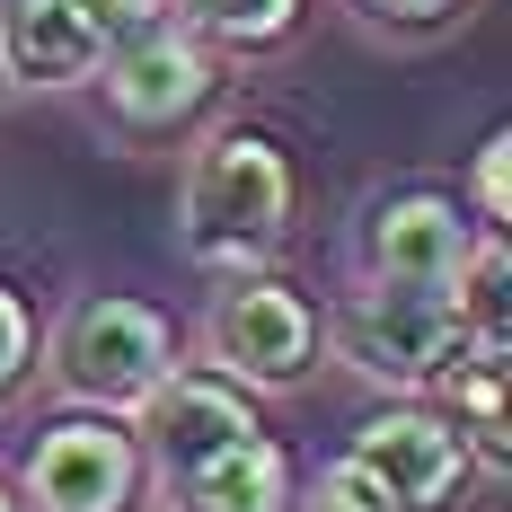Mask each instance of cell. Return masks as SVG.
Returning a JSON list of instances; mask_svg holds the SVG:
<instances>
[{
  "label": "cell",
  "instance_id": "30bf717a",
  "mask_svg": "<svg viewBox=\"0 0 512 512\" xmlns=\"http://www.w3.org/2000/svg\"><path fill=\"white\" fill-rule=\"evenodd\" d=\"M106 53L71 0H0V89H80Z\"/></svg>",
  "mask_w": 512,
  "mask_h": 512
},
{
  "label": "cell",
  "instance_id": "ba28073f",
  "mask_svg": "<svg viewBox=\"0 0 512 512\" xmlns=\"http://www.w3.org/2000/svg\"><path fill=\"white\" fill-rule=\"evenodd\" d=\"M345 460H362L407 512H442V504H460V495H468V477H477V442H468L460 415L415 407V398H407V407L362 415L354 442H345Z\"/></svg>",
  "mask_w": 512,
  "mask_h": 512
},
{
  "label": "cell",
  "instance_id": "52a82bcc",
  "mask_svg": "<svg viewBox=\"0 0 512 512\" xmlns=\"http://www.w3.org/2000/svg\"><path fill=\"white\" fill-rule=\"evenodd\" d=\"M142 451L124 415H62L18 468V512H133Z\"/></svg>",
  "mask_w": 512,
  "mask_h": 512
},
{
  "label": "cell",
  "instance_id": "9a60e30c",
  "mask_svg": "<svg viewBox=\"0 0 512 512\" xmlns=\"http://www.w3.org/2000/svg\"><path fill=\"white\" fill-rule=\"evenodd\" d=\"M80 9V27L98 36V53H124L133 36H151L159 18H168V0H71Z\"/></svg>",
  "mask_w": 512,
  "mask_h": 512
},
{
  "label": "cell",
  "instance_id": "4fadbf2b",
  "mask_svg": "<svg viewBox=\"0 0 512 512\" xmlns=\"http://www.w3.org/2000/svg\"><path fill=\"white\" fill-rule=\"evenodd\" d=\"M168 18L221 53H274L301 27V0H168Z\"/></svg>",
  "mask_w": 512,
  "mask_h": 512
},
{
  "label": "cell",
  "instance_id": "d6986e66",
  "mask_svg": "<svg viewBox=\"0 0 512 512\" xmlns=\"http://www.w3.org/2000/svg\"><path fill=\"white\" fill-rule=\"evenodd\" d=\"M0 512H18V495H9V486H0Z\"/></svg>",
  "mask_w": 512,
  "mask_h": 512
},
{
  "label": "cell",
  "instance_id": "e0dca14e",
  "mask_svg": "<svg viewBox=\"0 0 512 512\" xmlns=\"http://www.w3.org/2000/svg\"><path fill=\"white\" fill-rule=\"evenodd\" d=\"M504 212H512V142L486 133V151H477V221L504 230Z\"/></svg>",
  "mask_w": 512,
  "mask_h": 512
},
{
  "label": "cell",
  "instance_id": "ffe728a7",
  "mask_svg": "<svg viewBox=\"0 0 512 512\" xmlns=\"http://www.w3.org/2000/svg\"><path fill=\"white\" fill-rule=\"evenodd\" d=\"M0 98H9V89H0Z\"/></svg>",
  "mask_w": 512,
  "mask_h": 512
},
{
  "label": "cell",
  "instance_id": "9c48e42d",
  "mask_svg": "<svg viewBox=\"0 0 512 512\" xmlns=\"http://www.w3.org/2000/svg\"><path fill=\"white\" fill-rule=\"evenodd\" d=\"M468 265H477V221L451 195H389L362 221V283H398V292H451L460 301Z\"/></svg>",
  "mask_w": 512,
  "mask_h": 512
},
{
  "label": "cell",
  "instance_id": "7a4b0ae2",
  "mask_svg": "<svg viewBox=\"0 0 512 512\" xmlns=\"http://www.w3.org/2000/svg\"><path fill=\"white\" fill-rule=\"evenodd\" d=\"M45 362H53V389L80 415H133L177 371V336L133 292H80L62 309V327H53Z\"/></svg>",
  "mask_w": 512,
  "mask_h": 512
},
{
  "label": "cell",
  "instance_id": "3957f363",
  "mask_svg": "<svg viewBox=\"0 0 512 512\" xmlns=\"http://www.w3.org/2000/svg\"><path fill=\"white\" fill-rule=\"evenodd\" d=\"M477 336L468 327V309L451 301V292H398V283H362V292H345V309H336V327H327V345L354 362L362 380H380V389H433L451 362H460V345Z\"/></svg>",
  "mask_w": 512,
  "mask_h": 512
},
{
  "label": "cell",
  "instance_id": "5bb4252c",
  "mask_svg": "<svg viewBox=\"0 0 512 512\" xmlns=\"http://www.w3.org/2000/svg\"><path fill=\"white\" fill-rule=\"evenodd\" d=\"M292 512H407V504H398L362 460H336V468H318L309 495H292Z\"/></svg>",
  "mask_w": 512,
  "mask_h": 512
},
{
  "label": "cell",
  "instance_id": "ac0fdd59",
  "mask_svg": "<svg viewBox=\"0 0 512 512\" xmlns=\"http://www.w3.org/2000/svg\"><path fill=\"white\" fill-rule=\"evenodd\" d=\"M460 0H362V18L371 27H442Z\"/></svg>",
  "mask_w": 512,
  "mask_h": 512
},
{
  "label": "cell",
  "instance_id": "7c38bea8",
  "mask_svg": "<svg viewBox=\"0 0 512 512\" xmlns=\"http://www.w3.org/2000/svg\"><path fill=\"white\" fill-rule=\"evenodd\" d=\"M504 371H512L504 336H468L460 362L433 380V389H451V415L468 424V442H477L486 460H504Z\"/></svg>",
  "mask_w": 512,
  "mask_h": 512
},
{
  "label": "cell",
  "instance_id": "6da1fadb",
  "mask_svg": "<svg viewBox=\"0 0 512 512\" xmlns=\"http://www.w3.org/2000/svg\"><path fill=\"white\" fill-rule=\"evenodd\" d=\"M292 230V159L248 124H221L186 159L177 186V248L204 274H265V256Z\"/></svg>",
  "mask_w": 512,
  "mask_h": 512
},
{
  "label": "cell",
  "instance_id": "8fae6325",
  "mask_svg": "<svg viewBox=\"0 0 512 512\" xmlns=\"http://www.w3.org/2000/svg\"><path fill=\"white\" fill-rule=\"evenodd\" d=\"M168 512H292V460H283V442L274 433L230 442L186 486H168Z\"/></svg>",
  "mask_w": 512,
  "mask_h": 512
},
{
  "label": "cell",
  "instance_id": "8992f818",
  "mask_svg": "<svg viewBox=\"0 0 512 512\" xmlns=\"http://www.w3.org/2000/svg\"><path fill=\"white\" fill-rule=\"evenodd\" d=\"M221 89V62L204 36H186L177 18H159L151 36H133L124 53H106V115L124 142H168L186 133Z\"/></svg>",
  "mask_w": 512,
  "mask_h": 512
},
{
  "label": "cell",
  "instance_id": "277c9868",
  "mask_svg": "<svg viewBox=\"0 0 512 512\" xmlns=\"http://www.w3.org/2000/svg\"><path fill=\"white\" fill-rule=\"evenodd\" d=\"M195 354H204V371H221L248 398L301 389L309 362H318V309L301 292H283V283H265V274H221Z\"/></svg>",
  "mask_w": 512,
  "mask_h": 512
},
{
  "label": "cell",
  "instance_id": "2e32d148",
  "mask_svg": "<svg viewBox=\"0 0 512 512\" xmlns=\"http://www.w3.org/2000/svg\"><path fill=\"white\" fill-rule=\"evenodd\" d=\"M27 371H36V318H27V301L0 283V407L27 389Z\"/></svg>",
  "mask_w": 512,
  "mask_h": 512
},
{
  "label": "cell",
  "instance_id": "5b68a950",
  "mask_svg": "<svg viewBox=\"0 0 512 512\" xmlns=\"http://www.w3.org/2000/svg\"><path fill=\"white\" fill-rule=\"evenodd\" d=\"M124 424H133L142 477H159V486H186V477H195L204 460H221L230 442L265 433V424H256V398H248V389H230V380L204 371V362H177Z\"/></svg>",
  "mask_w": 512,
  "mask_h": 512
}]
</instances>
